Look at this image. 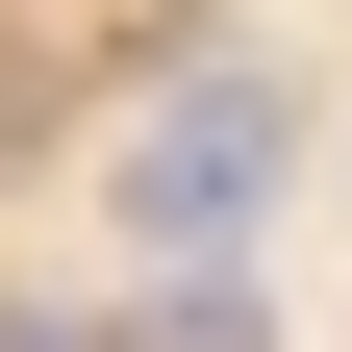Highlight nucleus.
<instances>
[{
  "label": "nucleus",
  "mask_w": 352,
  "mask_h": 352,
  "mask_svg": "<svg viewBox=\"0 0 352 352\" xmlns=\"http://www.w3.org/2000/svg\"><path fill=\"white\" fill-rule=\"evenodd\" d=\"M126 352H277V302H252V277H151V302H126Z\"/></svg>",
  "instance_id": "2"
},
{
  "label": "nucleus",
  "mask_w": 352,
  "mask_h": 352,
  "mask_svg": "<svg viewBox=\"0 0 352 352\" xmlns=\"http://www.w3.org/2000/svg\"><path fill=\"white\" fill-rule=\"evenodd\" d=\"M252 201H277V76H176V101L126 126V252H151V277H227Z\"/></svg>",
  "instance_id": "1"
}]
</instances>
